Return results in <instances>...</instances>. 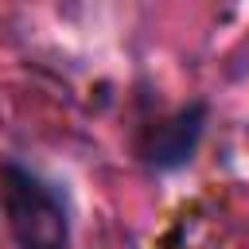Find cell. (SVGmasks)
I'll return each instance as SVG.
<instances>
[{
    "label": "cell",
    "instance_id": "2",
    "mask_svg": "<svg viewBox=\"0 0 249 249\" xmlns=\"http://www.w3.org/2000/svg\"><path fill=\"white\" fill-rule=\"evenodd\" d=\"M202 132H206V101H191L179 113H171L163 124H156V132L144 144V163L152 171H175V167H183L195 156Z\"/></svg>",
    "mask_w": 249,
    "mask_h": 249
},
{
    "label": "cell",
    "instance_id": "1",
    "mask_svg": "<svg viewBox=\"0 0 249 249\" xmlns=\"http://www.w3.org/2000/svg\"><path fill=\"white\" fill-rule=\"evenodd\" d=\"M0 210L19 249H66L70 245V210L62 195L16 160L0 163Z\"/></svg>",
    "mask_w": 249,
    "mask_h": 249
}]
</instances>
